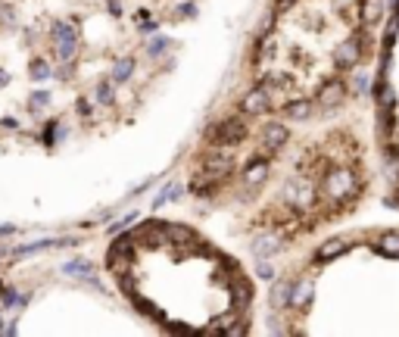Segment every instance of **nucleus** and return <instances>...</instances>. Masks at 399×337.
Returning a JSON list of instances; mask_svg holds the SVG:
<instances>
[{
  "instance_id": "6e6552de",
  "label": "nucleus",
  "mask_w": 399,
  "mask_h": 337,
  "mask_svg": "<svg viewBox=\"0 0 399 337\" xmlns=\"http://www.w3.org/2000/svg\"><path fill=\"white\" fill-rule=\"evenodd\" d=\"M343 94H346V84L343 82H331L328 88L322 91V106H334V103H340V100H343Z\"/></svg>"
},
{
  "instance_id": "4468645a",
  "label": "nucleus",
  "mask_w": 399,
  "mask_h": 337,
  "mask_svg": "<svg viewBox=\"0 0 399 337\" xmlns=\"http://www.w3.org/2000/svg\"><path fill=\"white\" fill-rule=\"evenodd\" d=\"M384 250H387L390 256H399V234H396V231L384 238Z\"/></svg>"
},
{
  "instance_id": "9d476101",
  "label": "nucleus",
  "mask_w": 399,
  "mask_h": 337,
  "mask_svg": "<svg viewBox=\"0 0 399 337\" xmlns=\"http://www.w3.org/2000/svg\"><path fill=\"white\" fill-rule=\"evenodd\" d=\"M284 116H287V119H296V122L309 119V116H312V103H309V100H296V103H287V106H284Z\"/></svg>"
},
{
  "instance_id": "a211bd4d",
  "label": "nucleus",
  "mask_w": 399,
  "mask_h": 337,
  "mask_svg": "<svg viewBox=\"0 0 399 337\" xmlns=\"http://www.w3.org/2000/svg\"><path fill=\"white\" fill-rule=\"evenodd\" d=\"M100 100H103V103H110V84H100Z\"/></svg>"
},
{
  "instance_id": "6ab92c4d",
  "label": "nucleus",
  "mask_w": 399,
  "mask_h": 337,
  "mask_svg": "<svg viewBox=\"0 0 399 337\" xmlns=\"http://www.w3.org/2000/svg\"><path fill=\"white\" fill-rule=\"evenodd\" d=\"M293 0H278V10H284V6H290Z\"/></svg>"
},
{
  "instance_id": "f3484780",
  "label": "nucleus",
  "mask_w": 399,
  "mask_h": 337,
  "mask_svg": "<svg viewBox=\"0 0 399 337\" xmlns=\"http://www.w3.org/2000/svg\"><path fill=\"white\" fill-rule=\"evenodd\" d=\"M368 84H372V82H368V75H359V78H355V88H359V91H368Z\"/></svg>"
},
{
  "instance_id": "f8f14e48",
  "label": "nucleus",
  "mask_w": 399,
  "mask_h": 337,
  "mask_svg": "<svg viewBox=\"0 0 399 337\" xmlns=\"http://www.w3.org/2000/svg\"><path fill=\"white\" fill-rule=\"evenodd\" d=\"M293 300H290V303H296V306H306V300H309V293H312V284H300V288H296L293 284Z\"/></svg>"
},
{
  "instance_id": "39448f33",
  "label": "nucleus",
  "mask_w": 399,
  "mask_h": 337,
  "mask_svg": "<svg viewBox=\"0 0 399 337\" xmlns=\"http://www.w3.org/2000/svg\"><path fill=\"white\" fill-rule=\"evenodd\" d=\"M262 144H265V153H274L281 144H287V125H278V122L265 125L262 128Z\"/></svg>"
},
{
  "instance_id": "dca6fc26",
  "label": "nucleus",
  "mask_w": 399,
  "mask_h": 337,
  "mask_svg": "<svg viewBox=\"0 0 399 337\" xmlns=\"http://www.w3.org/2000/svg\"><path fill=\"white\" fill-rule=\"evenodd\" d=\"M32 69H34V78H44V75H47V66H44V63H34Z\"/></svg>"
},
{
  "instance_id": "20e7f679",
  "label": "nucleus",
  "mask_w": 399,
  "mask_h": 337,
  "mask_svg": "<svg viewBox=\"0 0 399 337\" xmlns=\"http://www.w3.org/2000/svg\"><path fill=\"white\" fill-rule=\"evenodd\" d=\"M328 188L337 191V197H346V193H355V191H359V188H355V175H353L350 169L334 172V175L328 178Z\"/></svg>"
},
{
  "instance_id": "423d86ee",
  "label": "nucleus",
  "mask_w": 399,
  "mask_h": 337,
  "mask_svg": "<svg viewBox=\"0 0 399 337\" xmlns=\"http://www.w3.org/2000/svg\"><path fill=\"white\" fill-rule=\"evenodd\" d=\"M265 175H268V163L265 160H253L250 166H246V172H243V182L250 184V188H256Z\"/></svg>"
},
{
  "instance_id": "ddd939ff",
  "label": "nucleus",
  "mask_w": 399,
  "mask_h": 337,
  "mask_svg": "<svg viewBox=\"0 0 399 337\" xmlns=\"http://www.w3.org/2000/svg\"><path fill=\"white\" fill-rule=\"evenodd\" d=\"M274 250H278L274 238H259V241H256V253H259V256H268V253H274Z\"/></svg>"
},
{
  "instance_id": "9b49d317",
  "label": "nucleus",
  "mask_w": 399,
  "mask_h": 337,
  "mask_svg": "<svg viewBox=\"0 0 399 337\" xmlns=\"http://www.w3.org/2000/svg\"><path fill=\"white\" fill-rule=\"evenodd\" d=\"M340 250H343V241H328V243H324V247L315 253V260H331V256H337Z\"/></svg>"
},
{
  "instance_id": "f257e3e1",
  "label": "nucleus",
  "mask_w": 399,
  "mask_h": 337,
  "mask_svg": "<svg viewBox=\"0 0 399 337\" xmlns=\"http://www.w3.org/2000/svg\"><path fill=\"white\" fill-rule=\"evenodd\" d=\"M243 134H246V122L241 116H231V119H224L219 125L209 128L213 147H231V144H237V141H243Z\"/></svg>"
},
{
  "instance_id": "f03ea898",
  "label": "nucleus",
  "mask_w": 399,
  "mask_h": 337,
  "mask_svg": "<svg viewBox=\"0 0 399 337\" xmlns=\"http://www.w3.org/2000/svg\"><path fill=\"white\" fill-rule=\"evenodd\" d=\"M365 56H368V41L365 38H353V41H346V44L337 50V63H340V66H359Z\"/></svg>"
},
{
  "instance_id": "2eb2a0df",
  "label": "nucleus",
  "mask_w": 399,
  "mask_h": 337,
  "mask_svg": "<svg viewBox=\"0 0 399 337\" xmlns=\"http://www.w3.org/2000/svg\"><path fill=\"white\" fill-rule=\"evenodd\" d=\"M128 75H132V63H128V60H122L119 66H115V82H125Z\"/></svg>"
},
{
  "instance_id": "7ed1b4c3",
  "label": "nucleus",
  "mask_w": 399,
  "mask_h": 337,
  "mask_svg": "<svg viewBox=\"0 0 399 337\" xmlns=\"http://www.w3.org/2000/svg\"><path fill=\"white\" fill-rule=\"evenodd\" d=\"M268 103H272V100H268V84H259V88H253L250 94L243 97V113L246 116H259V113L262 110H268Z\"/></svg>"
},
{
  "instance_id": "0eeeda50",
  "label": "nucleus",
  "mask_w": 399,
  "mask_h": 337,
  "mask_svg": "<svg viewBox=\"0 0 399 337\" xmlns=\"http://www.w3.org/2000/svg\"><path fill=\"white\" fill-rule=\"evenodd\" d=\"M290 300H293V281H281L278 288L272 291V306L274 310H284Z\"/></svg>"
},
{
  "instance_id": "1a4fd4ad",
  "label": "nucleus",
  "mask_w": 399,
  "mask_h": 337,
  "mask_svg": "<svg viewBox=\"0 0 399 337\" xmlns=\"http://www.w3.org/2000/svg\"><path fill=\"white\" fill-rule=\"evenodd\" d=\"M384 16V4L381 0H365L362 4V19H365V25H377Z\"/></svg>"
}]
</instances>
